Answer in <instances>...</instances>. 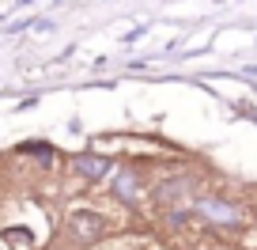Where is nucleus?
<instances>
[{"instance_id":"f03ea898","label":"nucleus","mask_w":257,"mask_h":250,"mask_svg":"<svg viewBox=\"0 0 257 250\" xmlns=\"http://www.w3.org/2000/svg\"><path fill=\"white\" fill-rule=\"evenodd\" d=\"M182 194H193V182H189V178H174V182H163L159 190H155V197H159L163 205H174V209L185 201Z\"/></svg>"},{"instance_id":"7ed1b4c3","label":"nucleus","mask_w":257,"mask_h":250,"mask_svg":"<svg viewBox=\"0 0 257 250\" xmlns=\"http://www.w3.org/2000/svg\"><path fill=\"white\" fill-rule=\"evenodd\" d=\"M106 167H110V163L98 159V155H80V159H76V171H80L83 178H102Z\"/></svg>"},{"instance_id":"f257e3e1","label":"nucleus","mask_w":257,"mask_h":250,"mask_svg":"<svg viewBox=\"0 0 257 250\" xmlns=\"http://www.w3.org/2000/svg\"><path fill=\"white\" fill-rule=\"evenodd\" d=\"M68 231H72V239H80V242H95V239H102L106 220L95 216V212H72V216H68Z\"/></svg>"},{"instance_id":"39448f33","label":"nucleus","mask_w":257,"mask_h":250,"mask_svg":"<svg viewBox=\"0 0 257 250\" xmlns=\"http://www.w3.org/2000/svg\"><path fill=\"white\" fill-rule=\"evenodd\" d=\"M4 239H8L16 250H31V246H34V235L23 231V227H8V231H4Z\"/></svg>"},{"instance_id":"20e7f679","label":"nucleus","mask_w":257,"mask_h":250,"mask_svg":"<svg viewBox=\"0 0 257 250\" xmlns=\"http://www.w3.org/2000/svg\"><path fill=\"white\" fill-rule=\"evenodd\" d=\"M117 194L125 197V201H140V194H137V178H133V171H121V175H117Z\"/></svg>"}]
</instances>
